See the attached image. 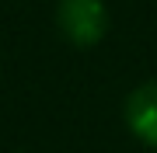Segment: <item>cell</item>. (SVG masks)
Masks as SVG:
<instances>
[{"label": "cell", "instance_id": "1", "mask_svg": "<svg viewBox=\"0 0 157 153\" xmlns=\"http://www.w3.org/2000/svg\"><path fill=\"white\" fill-rule=\"evenodd\" d=\"M56 24L70 46L91 49L108 31V7L101 0H59Z\"/></svg>", "mask_w": 157, "mask_h": 153}, {"label": "cell", "instance_id": "2", "mask_svg": "<svg viewBox=\"0 0 157 153\" xmlns=\"http://www.w3.org/2000/svg\"><path fill=\"white\" fill-rule=\"evenodd\" d=\"M126 125L140 143L157 150V80L140 84L126 97Z\"/></svg>", "mask_w": 157, "mask_h": 153}]
</instances>
